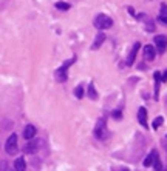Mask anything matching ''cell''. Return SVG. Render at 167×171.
<instances>
[{"instance_id": "cell-22", "label": "cell", "mask_w": 167, "mask_h": 171, "mask_svg": "<svg viewBox=\"0 0 167 171\" xmlns=\"http://www.w3.org/2000/svg\"><path fill=\"white\" fill-rule=\"evenodd\" d=\"M153 22H152V20H147V31H153V29H155V28H153Z\"/></svg>"}, {"instance_id": "cell-2", "label": "cell", "mask_w": 167, "mask_h": 171, "mask_svg": "<svg viewBox=\"0 0 167 171\" xmlns=\"http://www.w3.org/2000/svg\"><path fill=\"white\" fill-rule=\"evenodd\" d=\"M93 25L99 31H104V29H108V28L113 26V20H112V17H108L105 14H99V16H96Z\"/></svg>"}, {"instance_id": "cell-4", "label": "cell", "mask_w": 167, "mask_h": 171, "mask_svg": "<svg viewBox=\"0 0 167 171\" xmlns=\"http://www.w3.org/2000/svg\"><path fill=\"white\" fill-rule=\"evenodd\" d=\"M105 134H107V123H105V119H99L95 126V137L96 139H104Z\"/></svg>"}, {"instance_id": "cell-13", "label": "cell", "mask_w": 167, "mask_h": 171, "mask_svg": "<svg viewBox=\"0 0 167 171\" xmlns=\"http://www.w3.org/2000/svg\"><path fill=\"white\" fill-rule=\"evenodd\" d=\"M26 170V162L23 157H17L14 160V171H25Z\"/></svg>"}, {"instance_id": "cell-5", "label": "cell", "mask_w": 167, "mask_h": 171, "mask_svg": "<svg viewBox=\"0 0 167 171\" xmlns=\"http://www.w3.org/2000/svg\"><path fill=\"white\" fill-rule=\"evenodd\" d=\"M153 42H155V46H156V51L159 52V54H164L167 49V36H155V39H153Z\"/></svg>"}, {"instance_id": "cell-23", "label": "cell", "mask_w": 167, "mask_h": 171, "mask_svg": "<svg viewBox=\"0 0 167 171\" xmlns=\"http://www.w3.org/2000/svg\"><path fill=\"white\" fill-rule=\"evenodd\" d=\"M161 82H167V70L163 71V74H161Z\"/></svg>"}, {"instance_id": "cell-25", "label": "cell", "mask_w": 167, "mask_h": 171, "mask_svg": "<svg viewBox=\"0 0 167 171\" xmlns=\"http://www.w3.org/2000/svg\"><path fill=\"white\" fill-rule=\"evenodd\" d=\"M119 171H128V170H127V168H122V170H119Z\"/></svg>"}, {"instance_id": "cell-14", "label": "cell", "mask_w": 167, "mask_h": 171, "mask_svg": "<svg viewBox=\"0 0 167 171\" xmlns=\"http://www.w3.org/2000/svg\"><path fill=\"white\" fill-rule=\"evenodd\" d=\"M158 20H159L161 23L167 25V5H166V3H161V11H159Z\"/></svg>"}, {"instance_id": "cell-21", "label": "cell", "mask_w": 167, "mask_h": 171, "mask_svg": "<svg viewBox=\"0 0 167 171\" xmlns=\"http://www.w3.org/2000/svg\"><path fill=\"white\" fill-rule=\"evenodd\" d=\"M112 116H113L115 119H121V117H122V113H121L119 110H116V111H113V113H112Z\"/></svg>"}, {"instance_id": "cell-16", "label": "cell", "mask_w": 167, "mask_h": 171, "mask_svg": "<svg viewBox=\"0 0 167 171\" xmlns=\"http://www.w3.org/2000/svg\"><path fill=\"white\" fill-rule=\"evenodd\" d=\"M87 94H88V97L91 99V100H97V91H96L95 83H93V82L88 85V91H87Z\"/></svg>"}, {"instance_id": "cell-20", "label": "cell", "mask_w": 167, "mask_h": 171, "mask_svg": "<svg viewBox=\"0 0 167 171\" xmlns=\"http://www.w3.org/2000/svg\"><path fill=\"white\" fill-rule=\"evenodd\" d=\"M152 165H153V168H155V170H156V171H161V170H163V165H161V160H159V156H156V157L153 159V164H152Z\"/></svg>"}, {"instance_id": "cell-9", "label": "cell", "mask_w": 167, "mask_h": 171, "mask_svg": "<svg viewBox=\"0 0 167 171\" xmlns=\"http://www.w3.org/2000/svg\"><path fill=\"white\" fill-rule=\"evenodd\" d=\"M105 37H107V36H105V34H104L102 31H99V32L96 34L95 42H93V45H91V49H95V51H96V49L101 48V45H102V43L105 42Z\"/></svg>"}, {"instance_id": "cell-1", "label": "cell", "mask_w": 167, "mask_h": 171, "mask_svg": "<svg viewBox=\"0 0 167 171\" xmlns=\"http://www.w3.org/2000/svg\"><path fill=\"white\" fill-rule=\"evenodd\" d=\"M74 62H76V57H73V59H70V60H65L64 65H62L60 68L56 70V79H57L59 82H65V80L68 79V68L71 66Z\"/></svg>"}, {"instance_id": "cell-17", "label": "cell", "mask_w": 167, "mask_h": 171, "mask_svg": "<svg viewBox=\"0 0 167 171\" xmlns=\"http://www.w3.org/2000/svg\"><path fill=\"white\" fill-rule=\"evenodd\" d=\"M56 8L60 9V11H68L71 6H70V3H67V2H56Z\"/></svg>"}, {"instance_id": "cell-19", "label": "cell", "mask_w": 167, "mask_h": 171, "mask_svg": "<svg viewBox=\"0 0 167 171\" xmlns=\"http://www.w3.org/2000/svg\"><path fill=\"white\" fill-rule=\"evenodd\" d=\"M74 96H76L77 99L84 97V86H82V85H79V86L74 88Z\"/></svg>"}, {"instance_id": "cell-18", "label": "cell", "mask_w": 167, "mask_h": 171, "mask_svg": "<svg viewBox=\"0 0 167 171\" xmlns=\"http://www.w3.org/2000/svg\"><path fill=\"white\" fill-rule=\"evenodd\" d=\"M163 123H164V117H163V116H158V117L153 120V123H152V128H153V129H158Z\"/></svg>"}, {"instance_id": "cell-12", "label": "cell", "mask_w": 167, "mask_h": 171, "mask_svg": "<svg viewBox=\"0 0 167 171\" xmlns=\"http://www.w3.org/2000/svg\"><path fill=\"white\" fill-rule=\"evenodd\" d=\"M153 79H155V100H158L159 99V86H161V73L155 71Z\"/></svg>"}, {"instance_id": "cell-11", "label": "cell", "mask_w": 167, "mask_h": 171, "mask_svg": "<svg viewBox=\"0 0 167 171\" xmlns=\"http://www.w3.org/2000/svg\"><path fill=\"white\" fill-rule=\"evenodd\" d=\"M144 56H145V59L150 62V60H153L155 59V56H156V49L153 45H145L144 46Z\"/></svg>"}, {"instance_id": "cell-15", "label": "cell", "mask_w": 167, "mask_h": 171, "mask_svg": "<svg viewBox=\"0 0 167 171\" xmlns=\"http://www.w3.org/2000/svg\"><path fill=\"white\" fill-rule=\"evenodd\" d=\"M158 156V151L156 149H152L150 151V154L145 157V160H144V167H152V164H153V159Z\"/></svg>"}, {"instance_id": "cell-3", "label": "cell", "mask_w": 167, "mask_h": 171, "mask_svg": "<svg viewBox=\"0 0 167 171\" xmlns=\"http://www.w3.org/2000/svg\"><path fill=\"white\" fill-rule=\"evenodd\" d=\"M17 149H19V145H17V134H11V136L8 137L6 144H5V151H6V154L14 156V154L17 153Z\"/></svg>"}, {"instance_id": "cell-7", "label": "cell", "mask_w": 167, "mask_h": 171, "mask_svg": "<svg viewBox=\"0 0 167 171\" xmlns=\"http://www.w3.org/2000/svg\"><path fill=\"white\" fill-rule=\"evenodd\" d=\"M37 134V129H36V126L34 125H26L23 129V137L26 140H31V139H34V136Z\"/></svg>"}, {"instance_id": "cell-24", "label": "cell", "mask_w": 167, "mask_h": 171, "mask_svg": "<svg viewBox=\"0 0 167 171\" xmlns=\"http://www.w3.org/2000/svg\"><path fill=\"white\" fill-rule=\"evenodd\" d=\"M127 11H128V14H132V16H135V9H133L132 6H128V8H127Z\"/></svg>"}, {"instance_id": "cell-6", "label": "cell", "mask_w": 167, "mask_h": 171, "mask_svg": "<svg viewBox=\"0 0 167 171\" xmlns=\"http://www.w3.org/2000/svg\"><path fill=\"white\" fill-rule=\"evenodd\" d=\"M139 48H141V43H139V42H136V43L132 46V51L128 52V57H127V65H128V66H132V65L135 63V59H136V54H138Z\"/></svg>"}, {"instance_id": "cell-10", "label": "cell", "mask_w": 167, "mask_h": 171, "mask_svg": "<svg viewBox=\"0 0 167 171\" xmlns=\"http://www.w3.org/2000/svg\"><path fill=\"white\" fill-rule=\"evenodd\" d=\"M138 122L143 125V128H149V123H147V110L141 106L138 110Z\"/></svg>"}, {"instance_id": "cell-8", "label": "cell", "mask_w": 167, "mask_h": 171, "mask_svg": "<svg viewBox=\"0 0 167 171\" xmlns=\"http://www.w3.org/2000/svg\"><path fill=\"white\" fill-rule=\"evenodd\" d=\"M25 153L26 154H33V153H36L37 149H39V140H36V139H31L26 145H25Z\"/></svg>"}]
</instances>
